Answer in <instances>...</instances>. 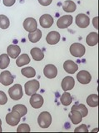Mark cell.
Listing matches in <instances>:
<instances>
[{"mask_svg":"<svg viewBox=\"0 0 99 133\" xmlns=\"http://www.w3.org/2000/svg\"><path fill=\"white\" fill-rule=\"evenodd\" d=\"M39 81L33 79V81H29L25 84L24 88H25V93L27 96H32V95L37 93V91L39 89Z\"/></svg>","mask_w":99,"mask_h":133,"instance_id":"3957f363","label":"cell"},{"mask_svg":"<svg viewBox=\"0 0 99 133\" xmlns=\"http://www.w3.org/2000/svg\"><path fill=\"white\" fill-rule=\"evenodd\" d=\"M14 81V76L9 71L5 70L0 74V83L4 86H9L12 85Z\"/></svg>","mask_w":99,"mask_h":133,"instance_id":"5b68a950","label":"cell"},{"mask_svg":"<svg viewBox=\"0 0 99 133\" xmlns=\"http://www.w3.org/2000/svg\"><path fill=\"white\" fill-rule=\"evenodd\" d=\"M90 24L89 17L85 14H79L76 17V24L80 28H87Z\"/></svg>","mask_w":99,"mask_h":133,"instance_id":"52a82bcc","label":"cell"},{"mask_svg":"<svg viewBox=\"0 0 99 133\" xmlns=\"http://www.w3.org/2000/svg\"><path fill=\"white\" fill-rule=\"evenodd\" d=\"M43 98L39 94H33L31 96L30 98V105H32V107L35 109H39L42 107L43 105Z\"/></svg>","mask_w":99,"mask_h":133,"instance_id":"9c48e42d","label":"cell"},{"mask_svg":"<svg viewBox=\"0 0 99 133\" xmlns=\"http://www.w3.org/2000/svg\"><path fill=\"white\" fill-rule=\"evenodd\" d=\"M33 59L36 61H41L44 58V54L39 48H33L30 51Z\"/></svg>","mask_w":99,"mask_h":133,"instance_id":"d6986e66","label":"cell"},{"mask_svg":"<svg viewBox=\"0 0 99 133\" xmlns=\"http://www.w3.org/2000/svg\"><path fill=\"white\" fill-rule=\"evenodd\" d=\"M2 131V127H1V124H0V132Z\"/></svg>","mask_w":99,"mask_h":133,"instance_id":"8d00e7d4","label":"cell"},{"mask_svg":"<svg viewBox=\"0 0 99 133\" xmlns=\"http://www.w3.org/2000/svg\"><path fill=\"white\" fill-rule=\"evenodd\" d=\"M30 62V58L27 54H22L20 56H18L16 60V64L18 67H22L27 65Z\"/></svg>","mask_w":99,"mask_h":133,"instance_id":"7402d4cb","label":"cell"},{"mask_svg":"<svg viewBox=\"0 0 99 133\" xmlns=\"http://www.w3.org/2000/svg\"><path fill=\"white\" fill-rule=\"evenodd\" d=\"M21 116L18 113L12 111V112L9 113L6 116V122L11 127H15L19 123Z\"/></svg>","mask_w":99,"mask_h":133,"instance_id":"8992f818","label":"cell"},{"mask_svg":"<svg viewBox=\"0 0 99 133\" xmlns=\"http://www.w3.org/2000/svg\"><path fill=\"white\" fill-rule=\"evenodd\" d=\"M73 23V17L71 15H63L58 18L57 25L59 29H65L69 27Z\"/></svg>","mask_w":99,"mask_h":133,"instance_id":"ba28073f","label":"cell"},{"mask_svg":"<svg viewBox=\"0 0 99 133\" xmlns=\"http://www.w3.org/2000/svg\"><path fill=\"white\" fill-rule=\"evenodd\" d=\"M37 122H39L40 127L48 128L50 127V125L52 123V116L48 111H43L39 116Z\"/></svg>","mask_w":99,"mask_h":133,"instance_id":"6da1fadb","label":"cell"},{"mask_svg":"<svg viewBox=\"0 0 99 133\" xmlns=\"http://www.w3.org/2000/svg\"><path fill=\"white\" fill-rule=\"evenodd\" d=\"M7 55L9 57H11V58H13V59H16L20 55L21 49L19 46H18V45L11 44L7 47Z\"/></svg>","mask_w":99,"mask_h":133,"instance_id":"e0dca14e","label":"cell"},{"mask_svg":"<svg viewBox=\"0 0 99 133\" xmlns=\"http://www.w3.org/2000/svg\"><path fill=\"white\" fill-rule=\"evenodd\" d=\"M77 79L81 84L87 85L91 82L92 76H91L89 72H87V70H81L78 72V74H77Z\"/></svg>","mask_w":99,"mask_h":133,"instance_id":"30bf717a","label":"cell"},{"mask_svg":"<svg viewBox=\"0 0 99 133\" xmlns=\"http://www.w3.org/2000/svg\"><path fill=\"white\" fill-rule=\"evenodd\" d=\"M71 110L73 111H78L81 113V115L82 117H86L87 116V114H88V111H87V109L86 106L83 105V104H79V105H74L73 107L71 108Z\"/></svg>","mask_w":99,"mask_h":133,"instance_id":"484cf974","label":"cell"},{"mask_svg":"<svg viewBox=\"0 0 99 133\" xmlns=\"http://www.w3.org/2000/svg\"><path fill=\"white\" fill-rule=\"evenodd\" d=\"M68 116H69L71 121L74 125H78L82 121V116L81 115V113H80L79 111H74V110L71 111V112L69 113Z\"/></svg>","mask_w":99,"mask_h":133,"instance_id":"ac0fdd59","label":"cell"},{"mask_svg":"<svg viewBox=\"0 0 99 133\" xmlns=\"http://www.w3.org/2000/svg\"><path fill=\"white\" fill-rule=\"evenodd\" d=\"M7 102V97L3 91L0 90V105H3Z\"/></svg>","mask_w":99,"mask_h":133,"instance_id":"1f68e13d","label":"cell"},{"mask_svg":"<svg viewBox=\"0 0 99 133\" xmlns=\"http://www.w3.org/2000/svg\"><path fill=\"white\" fill-rule=\"evenodd\" d=\"M0 124L2 125V121H1V119H0Z\"/></svg>","mask_w":99,"mask_h":133,"instance_id":"74e56055","label":"cell"},{"mask_svg":"<svg viewBox=\"0 0 99 133\" xmlns=\"http://www.w3.org/2000/svg\"><path fill=\"white\" fill-rule=\"evenodd\" d=\"M86 42L89 46H95V45H97L98 43V34L96 32L90 33L87 36Z\"/></svg>","mask_w":99,"mask_h":133,"instance_id":"ffe728a7","label":"cell"},{"mask_svg":"<svg viewBox=\"0 0 99 133\" xmlns=\"http://www.w3.org/2000/svg\"><path fill=\"white\" fill-rule=\"evenodd\" d=\"M87 104L91 107H97L98 105V96L97 94H92L87 98Z\"/></svg>","mask_w":99,"mask_h":133,"instance_id":"cb8c5ba5","label":"cell"},{"mask_svg":"<svg viewBox=\"0 0 99 133\" xmlns=\"http://www.w3.org/2000/svg\"><path fill=\"white\" fill-rule=\"evenodd\" d=\"M97 19H98V18L97 17H95L93 18V26H94V28L95 29H98V26H97Z\"/></svg>","mask_w":99,"mask_h":133,"instance_id":"d590c367","label":"cell"},{"mask_svg":"<svg viewBox=\"0 0 99 133\" xmlns=\"http://www.w3.org/2000/svg\"><path fill=\"white\" fill-rule=\"evenodd\" d=\"M60 101H61V103H62L63 105L67 106L72 103L73 98H72V96L69 93H67V91H65V92L62 95V96H61Z\"/></svg>","mask_w":99,"mask_h":133,"instance_id":"d4e9b609","label":"cell"},{"mask_svg":"<svg viewBox=\"0 0 99 133\" xmlns=\"http://www.w3.org/2000/svg\"><path fill=\"white\" fill-rule=\"evenodd\" d=\"M21 72L27 78H33L36 75V71L33 67H24L22 69Z\"/></svg>","mask_w":99,"mask_h":133,"instance_id":"83f0119b","label":"cell"},{"mask_svg":"<svg viewBox=\"0 0 99 133\" xmlns=\"http://www.w3.org/2000/svg\"><path fill=\"white\" fill-rule=\"evenodd\" d=\"M44 75L48 79H53L58 75V69L53 64H47L43 70Z\"/></svg>","mask_w":99,"mask_h":133,"instance_id":"8fae6325","label":"cell"},{"mask_svg":"<svg viewBox=\"0 0 99 133\" xmlns=\"http://www.w3.org/2000/svg\"><path fill=\"white\" fill-rule=\"evenodd\" d=\"M9 94L12 100H13V101L20 100V99L22 97V94H24L21 85L16 84L13 86L10 87L9 90Z\"/></svg>","mask_w":99,"mask_h":133,"instance_id":"7a4b0ae2","label":"cell"},{"mask_svg":"<svg viewBox=\"0 0 99 133\" xmlns=\"http://www.w3.org/2000/svg\"><path fill=\"white\" fill-rule=\"evenodd\" d=\"M61 39L60 34L57 31H51L50 33L48 34V35L46 37V41L48 44H56L59 42V40Z\"/></svg>","mask_w":99,"mask_h":133,"instance_id":"5bb4252c","label":"cell"},{"mask_svg":"<svg viewBox=\"0 0 99 133\" xmlns=\"http://www.w3.org/2000/svg\"><path fill=\"white\" fill-rule=\"evenodd\" d=\"M41 38H42V32L39 29H37L36 30H34L33 32L28 34V39L31 41L32 43H37V41L40 40Z\"/></svg>","mask_w":99,"mask_h":133,"instance_id":"603a6c76","label":"cell"},{"mask_svg":"<svg viewBox=\"0 0 99 133\" xmlns=\"http://www.w3.org/2000/svg\"><path fill=\"white\" fill-rule=\"evenodd\" d=\"M24 27L26 31L31 33L37 29V23L33 18H27L24 22Z\"/></svg>","mask_w":99,"mask_h":133,"instance_id":"7c38bea8","label":"cell"},{"mask_svg":"<svg viewBox=\"0 0 99 133\" xmlns=\"http://www.w3.org/2000/svg\"><path fill=\"white\" fill-rule=\"evenodd\" d=\"M70 53L74 57H82L85 54V47L80 43H74L70 46Z\"/></svg>","mask_w":99,"mask_h":133,"instance_id":"277c9868","label":"cell"},{"mask_svg":"<svg viewBox=\"0 0 99 133\" xmlns=\"http://www.w3.org/2000/svg\"><path fill=\"white\" fill-rule=\"evenodd\" d=\"M13 111L18 113L20 115V116L22 117L26 115L27 112H28V109H27V107L24 105H16L13 107Z\"/></svg>","mask_w":99,"mask_h":133,"instance_id":"f1b7e54d","label":"cell"},{"mask_svg":"<svg viewBox=\"0 0 99 133\" xmlns=\"http://www.w3.org/2000/svg\"><path fill=\"white\" fill-rule=\"evenodd\" d=\"M74 131L75 132H88V129H87L86 125L82 124V125H81V126L76 127Z\"/></svg>","mask_w":99,"mask_h":133,"instance_id":"d6a6232c","label":"cell"},{"mask_svg":"<svg viewBox=\"0 0 99 133\" xmlns=\"http://www.w3.org/2000/svg\"><path fill=\"white\" fill-rule=\"evenodd\" d=\"M15 3V0H3V4L7 7H11Z\"/></svg>","mask_w":99,"mask_h":133,"instance_id":"e575fe53","label":"cell"},{"mask_svg":"<svg viewBox=\"0 0 99 133\" xmlns=\"http://www.w3.org/2000/svg\"><path fill=\"white\" fill-rule=\"evenodd\" d=\"M39 23L41 27L45 29L50 28L53 24V18L50 14H43L40 17Z\"/></svg>","mask_w":99,"mask_h":133,"instance_id":"4fadbf2b","label":"cell"},{"mask_svg":"<svg viewBox=\"0 0 99 133\" xmlns=\"http://www.w3.org/2000/svg\"><path fill=\"white\" fill-rule=\"evenodd\" d=\"M62 89L64 91L72 90L75 85V81L72 76H67L62 81Z\"/></svg>","mask_w":99,"mask_h":133,"instance_id":"9a60e30c","label":"cell"},{"mask_svg":"<svg viewBox=\"0 0 99 133\" xmlns=\"http://www.w3.org/2000/svg\"><path fill=\"white\" fill-rule=\"evenodd\" d=\"M10 63V59L7 54H2L0 55V69H5Z\"/></svg>","mask_w":99,"mask_h":133,"instance_id":"4316f807","label":"cell"},{"mask_svg":"<svg viewBox=\"0 0 99 133\" xmlns=\"http://www.w3.org/2000/svg\"><path fill=\"white\" fill-rule=\"evenodd\" d=\"M17 131L18 132H29L30 131V127L28 124L22 123L20 124L18 127L17 128Z\"/></svg>","mask_w":99,"mask_h":133,"instance_id":"4dcf8cb0","label":"cell"},{"mask_svg":"<svg viewBox=\"0 0 99 133\" xmlns=\"http://www.w3.org/2000/svg\"><path fill=\"white\" fill-rule=\"evenodd\" d=\"M9 18L3 14H0V28L3 29H7L9 27Z\"/></svg>","mask_w":99,"mask_h":133,"instance_id":"f546056e","label":"cell"},{"mask_svg":"<svg viewBox=\"0 0 99 133\" xmlns=\"http://www.w3.org/2000/svg\"><path fill=\"white\" fill-rule=\"evenodd\" d=\"M63 68L67 73L68 74H74L78 70V66L73 60H67L63 64Z\"/></svg>","mask_w":99,"mask_h":133,"instance_id":"2e32d148","label":"cell"},{"mask_svg":"<svg viewBox=\"0 0 99 133\" xmlns=\"http://www.w3.org/2000/svg\"><path fill=\"white\" fill-rule=\"evenodd\" d=\"M52 2V0H39V3L43 6H48L50 5Z\"/></svg>","mask_w":99,"mask_h":133,"instance_id":"836d02e7","label":"cell"},{"mask_svg":"<svg viewBox=\"0 0 99 133\" xmlns=\"http://www.w3.org/2000/svg\"><path fill=\"white\" fill-rule=\"evenodd\" d=\"M76 9V3L72 0H67L63 3V9L66 13H73Z\"/></svg>","mask_w":99,"mask_h":133,"instance_id":"44dd1931","label":"cell"}]
</instances>
